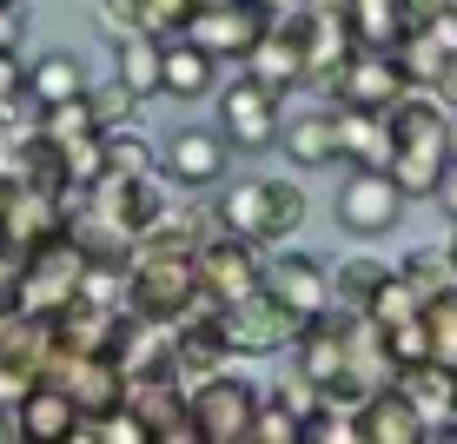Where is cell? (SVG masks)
<instances>
[{
	"label": "cell",
	"instance_id": "cell-25",
	"mask_svg": "<svg viewBox=\"0 0 457 444\" xmlns=\"http://www.w3.org/2000/svg\"><path fill=\"white\" fill-rule=\"evenodd\" d=\"M398 385H404V398H411L424 418H445V411H457V372H451V364H437V358L404 364Z\"/></svg>",
	"mask_w": 457,
	"mask_h": 444
},
{
	"label": "cell",
	"instance_id": "cell-27",
	"mask_svg": "<svg viewBox=\"0 0 457 444\" xmlns=\"http://www.w3.org/2000/svg\"><path fill=\"white\" fill-rule=\"evenodd\" d=\"M385 279H391V265H385V259H365V252H358V259L332 265V306H345V312H358V319H365Z\"/></svg>",
	"mask_w": 457,
	"mask_h": 444
},
{
	"label": "cell",
	"instance_id": "cell-24",
	"mask_svg": "<svg viewBox=\"0 0 457 444\" xmlns=\"http://www.w3.org/2000/svg\"><path fill=\"white\" fill-rule=\"evenodd\" d=\"M80 93H87V67L73 54H40L34 67H27V100H34L40 113L60 106V100H80Z\"/></svg>",
	"mask_w": 457,
	"mask_h": 444
},
{
	"label": "cell",
	"instance_id": "cell-17",
	"mask_svg": "<svg viewBox=\"0 0 457 444\" xmlns=\"http://www.w3.org/2000/svg\"><path fill=\"white\" fill-rule=\"evenodd\" d=\"M13 424H21V438H73V431H80V405H73L67 385L40 378V385L13 405Z\"/></svg>",
	"mask_w": 457,
	"mask_h": 444
},
{
	"label": "cell",
	"instance_id": "cell-39",
	"mask_svg": "<svg viewBox=\"0 0 457 444\" xmlns=\"http://www.w3.org/2000/svg\"><path fill=\"white\" fill-rule=\"evenodd\" d=\"M445 272H451V285H457V232H451V246H445Z\"/></svg>",
	"mask_w": 457,
	"mask_h": 444
},
{
	"label": "cell",
	"instance_id": "cell-34",
	"mask_svg": "<svg viewBox=\"0 0 457 444\" xmlns=\"http://www.w3.org/2000/svg\"><path fill=\"white\" fill-rule=\"evenodd\" d=\"M87 106H93V120H100V126H120V120H133L139 100L120 80H106V87H87Z\"/></svg>",
	"mask_w": 457,
	"mask_h": 444
},
{
	"label": "cell",
	"instance_id": "cell-19",
	"mask_svg": "<svg viewBox=\"0 0 457 444\" xmlns=\"http://www.w3.org/2000/svg\"><path fill=\"white\" fill-rule=\"evenodd\" d=\"M219 87V60L206 54L199 40H166L160 54V93H172V100H206V93Z\"/></svg>",
	"mask_w": 457,
	"mask_h": 444
},
{
	"label": "cell",
	"instance_id": "cell-6",
	"mask_svg": "<svg viewBox=\"0 0 457 444\" xmlns=\"http://www.w3.org/2000/svg\"><path fill=\"white\" fill-rule=\"evenodd\" d=\"M404 219V193L385 166H358L352 180L338 186V226L358 232V239H385L391 226Z\"/></svg>",
	"mask_w": 457,
	"mask_h": 444
},
{
	"label": "cell",
	"instance_id": "cell-36",
	"mask_svg": "<svg viewBox=\"0 0 457 444\" xmlns=\"http://www.w3.org/2000/svg\"><path fill=\"white\" fill-rule=\"evenodd\" d=\"M21 93H27V60H21V46H0V106L21 100Z\"/></svg>",
	"mask_w": 457,
	"mask_h": 444
},
{
	"label": "cell",
	"instance_id": "cell-12",
	"mask_svg": "<svg viewBox=\"0 0 457 444\" xmlns=\"http://www.w3.org/2000/svg\"><path fill=\"white\" fill-rule=\"evenodd\" d=\"M226 166H232L226 133H199V126H179V133L166 139V153H160V172L172 186H186V193L219 186V180H226Z\"/></svg>",
	"mask_w": 457,
	"mask_h": 444
},
{
	"label": "cell",
	"instance_id": "cell-29",
	"mask_svg": "<svg viewBox=\"0 0 457 444\" xmlns=\"http://www.w3.org/2000/svg\"><path fill=\"white\" fill-rule=\"evenodd\" d=\"M100 160L106 172H133V180H153V147L133 133V126H100Z\"/></svg>",
	"mask_w": 457,
	"mask_h": 444
},
{
	"label": "cell",
	"instance_id": "cell-32",
	"mask_svg": "<svg viewBox=\"0 0 457 444\" xmlns=\"http://www.w3.org/2000/svg\"><path fill=\"white\" fill-rule=\"evenodd\" d=\"M418 306H424V298H418L398 272H391L385 285H378V298H371V312H365V319H371V325H404V319H418Z\"/></svg>",
	"mask_w": 457,
	"mask_h": 444
},
{
	"label": "cell",
	"instance_id": "cell-20",
	"mask_svg": "<svg viewBox=\"0 0 457 444\" xmlns=\"http://www.w3.org/2000/svg\"><path fill=\"white\" fill-rule=\"evenodd\" d=\"M338 113V160L352 166H391V126L385 113H365V106H332Z\"/></svg>",
	"mask_w": 457,
	"mask_h": 444
},
{
	"label": "cell",
	"instance_id": "cell-37",
	"mask_svg": "<svg viewBox=\"0 0 457 444\" xmlns=\"http://www.w3.org/2000/svg\"><path fill=\"white\" fill-rule=\"evenodd\" d=\"M21 34H27L21 0H0V46H21Z\"/></svg>",
	"mask_w": 457,
	"mask_h": 444
},
{
	"label": "cell",
	"instance_id": "cell-26",
	"mask_svg": "<svg viewBox=\"0 0 457 444\" xmlns=\"http://www.w3.org/2000/svg\"><path fill=\"white\" fill-rule=\"evenodd\" d=\"M345 27H352L358 46H398L411 27H404V0H352L345 7Z\"/></svg>",
	"mask_w": 457,
	"mask_h": 444
},
{
	"label": "cell",
	"instance_id": "cell-5",
	"mask_svg": "<svg viewBox=\"0 0 457 444\" xmlns=\"http://www.w3.org/2000/svg\"><path fill=\"white\" fill-rule=\"evenodd\" d=\"M278 126H286L278 87H265L259 73H245V80L219 87V133H226V147L265 153V147H278Z\"/></svg>",
	"mask_w": 457,
	"mask_h": 444
},
{
	"label": "cell",
	"instance_id": "cell-35",
	"mask_svg": "<svg viewBox=\"0 0 457 444\" xmlns=\"http://www.w3.org/2000/svg\"><path fill=\"white\" fill-rule=\"evenodd\" d=\"M146 7L153 0H100V13L113 21V34H146Z\"/></svg>",
	"mask_w": 457,
	"mask_h": 444
},
{
	"label": "cell",
	"instance_id": "cell-28",
	"mask_svg": "<svg viewBox=\"0 0 457 444\" xmlns=\"http://www.w3.org/2000/svg\"><path fill=\"white\" fill-rule=\"evenodd\" d=\"M418 319H424V345H431V358L457 372V285L431 292V298L418 306Z\"/></svg>",
	"mask_w": 457,
	"mask_h": 444
},
{
	"label": "cell",
	"instance_id": "cell-41",
	"mask_svg": "<svg viewBox=\"0 0 457 444\" xmlns=\"http://www.w3.org/2000/svg\"><path fill=\"white\" fill-rule=\"evenodd\" d=\"M193 7H219V0H193Z\"/></svg>",
	"mask_w": 457,
	"mask_h": 444
},
{
	"label": "cell",
	"instance_id": "cell-2",
	"mask_svg": "<svg viewBox=\"0 0 457 444\" xmlns=\"http://www.w3.org/2000/svg\"><path fill=\"white\" fill-rule=\"evenodd\" d=\"M80 272H87L80 239H73V232H54V239L27 246V259H21V298H13V306L54 319V312H67L73 298H80Z\"/></svg>",
	"mask_w": 457,
	"mask_h": 444
},
{
	"label": "cell",
	"instance_id": "cell-40",
	"mask_svg": "<svg viewBox=\"0 0 457 444\" xmlns=\"http://www.w3.org/2000/svg\"><path fill=\"white\" fill-rule=\"evenodd\" d=\"M259 7H265V13H292L298 0H259Z\"/></svg>",
	"mask_w": 457,
	"mask_h": 444
},
{
	"label": "cell",
	"instance_id": "cell-13",
	"mask_svg": "<svg viewBox=\"0 0 457 444\" xmlns=\"http://www.w3.org/2000/svg\"><path fill=\"white\" fill-rule=\"evenodd\" d=\"M193 272H199L212 306H232V298H245L252 285H259V252H252V239L226 232V239H206L193 252Z\"/></svg>",
	"mask_w": 457,
	"mask_h": 444
},
{
	"label": "cell",
	"instance_id": "cell-22",
	"mask_svg": "<svg viewBox=\"0 0 457 444\" xmlns=\"http://www.w3.org/2000/svg\"><path fill=\"white\" fill-rule=\"evenodd\" d=\"M160 34H113V80L133 93V100H153L160 93Z\"/></svg>",
	"mask_w": 457,
	"mask_h": 444
},
{
	"label": "cell",
	"instance_id": "cell-10",
	"mask_svg": "<svg viewBox=\"0 0 457 444\" xmlns=\"http://www.w3.org/2000/svg\"><path fill=\"white\" fill-rule=\"evenodd\" d=\"M305 34H312V13L292 7V13H272V27L259 34V46L245 54V73H259L265 87H305Z\"/></svg>",
	"mask_w": 457,
	"mask_h": 444
},
{
	"label": "cell",
	"instance_id": "cell-7",
	"mask_svg": "<svg viewBox=\"0 0 457 444\" xmlns=\"http://www.w3.org/2000/svg\"><path fill=\"white\" fill-rule=\"evenodd\" d=\"M265 27H272V13H265L259 0H219V7H193L186 40H199L212 60H245Z\"/></svg>",
	"mask_w": 457,
	"mask_h": 444
},
{
	"label": "cell",
	"instance_id": "cell-3",
	"mask_svg": "<svg viewBox=\"0 0 457 444\" xmlns=\"http://www.w3.org/2000/svg\"><path fill=\"white\" fill-rule=\"evenodd\" d=\"M193 306H212L199 272H193V259H133V272H126V312L133 319L179 325Z\"/></svg>",
	"mask_w": 457,
	"mask_h": 444
},
{
	"label": "cell",
	"instance_id": "cell-31",
	"mask_svg": "<svg viewBox=\"0 0 457 444\" xmlns=\"http://www.w3.org/2000/svg\"><path fill=\"white\" fill-rule=\"evenodd\" d=\"M252 444H305V418L278 391H265L259 411H252Z\"/></svg>",
	"mask_w": 457,
	"mask_h": 444
},
{
	"label": "cell",
	"instance_id": "cell-1",
	"mask_svg": "<svg viewBox=\"0 0 457 444\" xmlns=\"http://www.w3.org/2000/svg\"><path fill=\"white\" fill-rule=\"evenodd\" d=\"M212 219L226 232H239V239H252V246H278L305 226V193L292 180H239V186L219 193Z\"/></svg>",
	"mask_w": 457,
	"mask_h": 444
},
{
	"label": "cell",
	"instance_id": "cell-9",
	"mask_svg": "<svg viewBox=\"0 0 457 444\" xmlns=\"http://www.w3.org/2000/svg\"><path fill=\"white\" fill-rule=\"evenodd\" d=\"M404 93H411V73H404L398 46H358L352 67H345V80H338V100L365 106V113H391Z\"/></svg>",
	"mask_w": 457,
	"mask_h": 444
},
{
	"label": "cell",
	"instance_id": "cell-8",
	"mask_svg": "<svg viewBox=\"0 0 457 444\" xmlns=\"http://www.w3.org/2000/svg\"><path fill=\"white\" fill-rule=\"evenodd\" d=\"M219 319H226L232 352H286V345L298 339V325H305V319H292V312L278 306V298L265 292V285H252L245 298L219 306Z\"/></svg>",
	"mask_w": 457,
	"mask_h": 444
},
{
	"label": "cell",
	"instance_id": "cell-23",
	"mask_svg": "<svg viewBox=\"0 0 457 444\" xmlns=\"http://www.w3.org/2000/svg\"><path fill=\"white\" fill-rule=\"evenodd\" d=\"M199 246H206V219L199 213H160L133 239V259H193Z\"/></svg>",
	"mask_w": 457,
	"mask_h": 444
},
{
	"label": "cell",
	"instance_id": "cell-38",
	"mask_svg": "<svg viewBox=\"0 0 457 444\" xmlns=\"http://www.w3.org/2000/svg\"><path fill=\"white\" fill-rule=\"evenodd\" d=\"M437 199H445V205H451V219H457V166H451V180H445V193H437Z\"/></svg>",
	"mask_w": 457,
	"mask_h": 444
},
{
	"label": "cell",
	"instance_id": "cell-4",
	"mask_svg": "<svg viewBox=\"0 0 457 444\" xmlns=\"http://www.w3.org/2000/svg\"><path fill=\"white\" fill-rule=\"evenodd\" d=\"M186 411H193L199 444H252V411H259V391H252V378H239V372H226V364H219L212 378L186 385Z\"/></svg>",
	"mask_w": 457,
	"mask_h": 444
},
{
	"label": "cell",
	"instance_id": "cell-16",
	"mask_svg": "<svg viewBox=\"0 0 457 444\" xmlns=\"http://www.w3.org/2000/svg\"><path fill=\"white\" fill-rule=\"evenodd\" d=\"M60 385L73 391L80 418H106V411H120V405H126V385H133V378L120 372V358H100V352H93V358H73Z\"/></svg>",
	"mask_w": 457,
	"mask_h": 444
},
{
	"label": "cell",
	"instance_id": "cell-11",
	"mask_svg": "<svg viewBox=\"0 0 457 444\" xmlns=\"http://www.w3.org/2000/svg\"><path fill=\"white\" fill-rule=\"evenodd\" d=\"M259 285L292 319H312V312L332 306V265H319L312 252H272V259L259 265Z\"/></svg>",
	"mask_w": 457,
	"mask_h": 444
},
{
	"label": "cell",
	"instance_id": "cell-30",
	"mask_svg": "<svg viewBox=\"0 0 457 444\" xmlns=\"http://www.w3.org/2000/svg\"><path fill=\"white\" fill-rule=\"evenodd\" d=\"M93 133H100V120H93L87 93H80V100H60V106H46V113H40V139H54L60 153L80 147V139H93Z\"/></svg>",
	"mask_w": 457,
	"mask_h": 444
},
{
	"label": "cell",
	"instance_id": "cell-18",
	"mask_svg": "<svg viewBox=\"0 0 457 444\" xmlns=\"http://www.w3.org/2000/svg\"><path fill=\"white\" fill-rule=\"evenodd\" d=\"M278 147H286V160L298 172H325V166H338V113L325 106V113H298L278 126Z\"/></svg>",
	"mask_w": 457,
	"mask_h": 444
},
{
	"label": "cell",
	"instance_id": "cell-14",
	"mask_svg": "<svg viewBox=\"0 0 457 444\" xmlns=\"http://www.w3.org/2000/svg\"><path fill=\"white\" fill-rule=\"evenodd\" d=\"M126 405L139 411V424H146L153 444H199L179 378H133V385H126Z\"/></svg>",
	"mask_w": 457,
	"mask_h": 444
},
{
	"label": "cell",
	"instance_id": "cell-33",
	"mask_svg": "<svg viewBox=\"0 0 457 444\" xmlns=\"http://www.w3.org/2000/svg\"><path fill=\"white\" fill-rule=\"evenodd\" d=\"M391 272L411 285L418 298H431V292H445V285H451V272H445V252H437V259H398Z\"/></svg>",
	"mask_w": 457,
	"mask_h": 444
},
{
	"label": "cell",
	"instance_id": "cell-15",
	"mask_svg": "<svg viewBox=\"0 0 457 444\" xmlns=\"http://www.w3.org/2000/svg\"><path fill=\"white\" fill-rule=\"evenodd\" d=\"M358 438H371V444H418L424 438V411L404 398L398 378L365 391V405H358Z\"/></svg>",
	"mask_w": 457,
	"mask_h": 444
},
{
	"label": "cell",
	"instance_id": "cell-21",
	"mask_svg": "<svg viewBox=\"0 0 457 444\" xmlns=\"http://www.w3.org/2000/svg\"><path fill=\"white\" fill-rule=\"evenodd\" d=\"M451 147H391V180H398V193L404 199H437L445 193V180H451Z\"/></svg>",
	"mask_w": 457,
	"mask_h": 444
}]
</instances>
